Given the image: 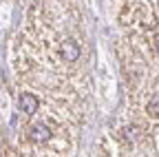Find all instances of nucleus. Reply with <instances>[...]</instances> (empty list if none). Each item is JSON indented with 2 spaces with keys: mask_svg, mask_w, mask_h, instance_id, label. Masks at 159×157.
Returning <instances> with one entry per match:
<instances>
[{
  "mask_svg": "<svg viewBox=\"0 0 159 157\" xmlns=\"http://www.w3.org/2000/svg\"><path fill=\"white\" fill-rule=\"evenodd\" d=\"M60 55L66 62H77L80 60V44L75 40H64L60 44Z\"/></svg>",
  "mask_w": 159,
  "mask_h": 157,
  "instance_id": "1",
  "label": "nucleus"
},
{
  "mask_svg": "<svg viewBox=\"0 0 159 157\" xmlns=\"http://www.w3.org/2000/svg\"><path fill=\"white\" fill-rule=\"evenodd\" d=\"M157 51H159V38H157Z\"/></svg>",
  "mask_w": 159,
  "mask_h": 157,
  "instance_id": "5",
  "label": "nucleus"
},
{
  "mask_svg": "<svg viewBox=\"0 0 159 157\" xmlns=\"http://www.w3.org/2000/svg\"><path fill=\"white\" fill-rule=\"evenodd\" d=\"M148 113L150 115H159V95H152V100L148 102Z\"/></svg>",
  "mask_w": 159,
  "mask_h": 157,
  "instance_id": "4",
  "label": "nucleus"
},
{
  "mask_svg": "<svg viewBox=\"0 0 159 157\" xmlns=\"http://www.w3.org/2000/svg\"><path fill=\"white\" fill-rule=\"evenodd\" d=\"M18 109L22 111L25 115H33L38 111V100L31 93H20L18 95Z\"/></svg>",
  "mask_w": 159,
  "mask_h": 157,
  "instance_id": "2",
  "label": "nucleus"
},
{
  "mask_svg": "<svg viewBox=\"0 0 159 157\" xmlns=\"http://www.w3.org/2000/svg\"><path fill=\"white\" fill-rule=\"evenodd\" d=\"M49 137H51V131H49L42 122H38V124H33V126L29 128V140H31V142H35V144L47 142Z\"/></svg>",
  "mask_w": 159,
  "mask_h": 157,
  "instance_id": "3",
  "label": "nucleus"
}]
</instances>
